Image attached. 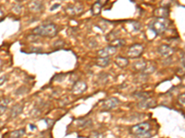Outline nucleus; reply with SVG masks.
Wrapping results in <instances>:
<instances>
[{"label":"nucleus","mask_w":185,"mask_h":138,"mask_svg":"<svg viewBox=\"0 0 185 138\" xmlns=\"http://www.w3.org/2000/svg\"><path fill=\"white\" fill-rule=\"evenodd\" d=\"M32 32L40 37L53 38L57 35V27L54 23H45L34 28Z\"/></svg>","instance_id":"1"},{"label":"nucleus","mask_w":185,"mask_h":138,"mask_svg":"<svg viewBox=\"0 0 185 138\" xmlns=\"http://www.w3.org/2000/svg\"><path fill=\"white\" fill-rule=\"evenodd\" d=\"M168 18H156L148 25L149 29L156 34H162L168 28Z\"/></svg>","instance_id":"2"},{"label":"nucleus","mask_w":185,"mask_h":138,"mask_svg":"<svg viewBox=\"0 0 185 138\" xmlns=\"http://www.w3.org/2000/svg\"><path fill=\"white\" fill-rule=\"evenodd\" d=\"M144 46L140 43H134L132 44V46L129 47L128 51H127V54H128V57L132 58V59H136V58H139L143 52H144Z\"/></svg>","instance_id":"3"},{"label":"nucleus","mask_w":185,"mask_h":138,"mask_svg":"<svg viewBox=\"0 0 185 138\" xmlns=\"http://www.w3.org/2000/svg\"><path fill=\"white\" fill-rule=\"evenodd\" d=\"M150 130H151V124L149 123H142V124H136V125L132 126V128H130V133L132 135L138 136V135H142V134L150 132Z\"/></svg>","instance_id":"4"},{"label":"nucleus","mask_w":185,"mask_h":138,"mask_svg":"<svg viewBox=\"0 0 185 138\" xmlns=\"http://www.w3.org/2000/svg\"><path fill=\"white\" fill-rule=\"evenodd\" d=\"M65 12L69 16H79L83 12V6L81 4L69 5L65 8Z\"/></svg>","instance_id":"5"},{"label":"nucleus","mask_w":185,"mask_h":138,"mask_svg":"<svg viewBox=\"0 0 185 138\" xmlns=\"http://www.w3.org/2000/svg\"><path fill=\"white\" fill-rule=\"evenodd\" d=\"M120 100L117 98H109L103 101L101 108L103 111H111V110L115 109L120 104Z\"/></svg>","instance_id":"6"},{"label":"nucleus","mask_w":185,"mask_h":138,"mask_svg":"<svg viewBox=\"0 0 185 138\" xmlns=\"http://www.w3.org/2000/svg\"><path fill=\"white\" fill-rule=\"evenodd\" d=\"M158 53L162 57H165V58L171 57V55L174 53V49L168 44H161L158 47Z\"/></svg>","instance_id":"7"},{"label":"nucleus","mask_w":185,"mask_h":138,"mask_svg":"<svg viewBox=\"0 0 185 138\" xmlns=\"http://www.w3.org/2000/svg\"><path fill=\"white\" fill-rule=\"evenodd\" d=\"M116 53H117V48L109 45V46H107V47L99 50L97 52V54L99 55V57H107V58H109L110 56L116 54Z\"/></svg>","instance_id":"8"},{"label":"nucleus","mask_w":185,"mask_h":138,"mask_svg":"<svg viewBox=\"0 0 185 138\" xmlns=\"http://www.w3.org/2000/svg\"><path fill=\"white\" fill-rule=\"evenodd\" d=\"M28 7L31 11L32 12H35V13H38V12H41L44 9V3L40 0H32L31 1V3H29L28 5Z\"/></svg>","instance_id":"9"},{"label":"nucleus","mask_w":185,"mask_h":138,"mask_svg":"<svg viewBox=\"0 0 185 138\" xmlns=\"http://www.w3.org/2000/svg\"><path fill=\"white\" fill-rule=\"evenodd\" d=\"M87 89V84L84 81H78L72 88V93L74 95H80L82 94Z\"/></svg>","instance_id":"10"},{"label":"nucleus","mask_w":185,"mask_h":138,"mask_svg":"<svg viewBox=\"0 0 185 138\" xmlns=\"http://www.w3.org/2000/svg\"><path fill=\"white\" fill-rule=\"evenodd\" d=\"M154 16L157 18H168L169 16H170V8L160 6V7L155 9Z\"/></svg>","instance_id":"11"},{"label":"nucleus","mask_w":185,"mask_h":138,"mask_svg":"<svg viewBox=\"0 0 185 138\" xmlns=\"http://www.w3.org/2000/svg\"><path fill=\"white\" fill-rule=\"evenodd\" d=\"M157 105V101L154 99H150V98H146L145 100H143L140 103H139V107L142 109H150L153 107H156Z\"/></svg>","instance_id":"12"},{"label":"nucleus","mask_w":185,"mask_h":138,"mask_svg":"<svg viewBox=\"0 0 185 138\" xmlns=\"http://www.w3.org/2000/svg\"><path fill=\"white\" fill-rule=\"evenodd\" d=\"M23 111V106L20 104H16L14 105L11 110H10V114H9V118L10 119H15L17 118Z\"/></svg>","instance_id":"13"},{"label":"nucleus","mask_w":185,"mask_h":138,"mask_svg":"<svg viewBox=\"0 0 185 138\" xmlns=\"http://www.w3.org/2000/svg\"><path fill=\"white\" fill-rule=\"evenodd\" d=\"M147 63L145 60H138L132 64V69L136 72H143L145 68Z\"/></svg>","instance_id":"14"},{"label":"nucleus","mask_w":185,"mask_h":138,"mask_svg":"<svg viewBox=\"0 0 185 138\" xmlns=\"http://www.w3.org/2000/svg\"><path fill=\"white\" fill-rule=\"evenodd\" d=\"M103 6H104V5L102 4V3H100L98 0L92 6V8H91V12H92V14L94 15V16H98V15H100V13H101V11H102V9H103Z\"/></svg>","instance_id":"15"},{"label":"nucleus","mask_w":185,"mask_h":138,"mask_svg":"<svg viewBox=\"0 0 185 138\" xmlns=\"http://www.w3.org/2000/svg\"><path fill=\"white\" fill-rule=\"evenodd\" d=\"M115 64L120 67V68H125L129 65V60L123 56H118L115 59Z\"/></svg>","instance_id":"16"},{"label":"nucleus","mask_w":185,"mask_h":138,"mask_svg":"<svg viewBox=\"0 0 185 138\" xmlns=\"http://www.w3.org/2000/svg\"><path fill=\"white\" fill-rule=\"evenodd\" d=\"M110 64V59L107 57H99L95 60V65L99 67H107Z\"/></svg>","instance_id":"17"},{"label":"nucleus","mask_w":185,"mask_h":138,"mask_svg":"<svg viewBox=\"0 0 185 138\" xmlns=\"http://www.w3.org/2000/svg\"><path fill=\"white\" fill-rule=\"evenodd\" d=\"M126 44L125 40L123 39H115L114 41H110V45L115 47V48H119V47H122Z\"/></svg>","instance_id":"18"},{"label":"nucleus","mask_w":185,"mask_h":138,"mask_svg":"<svg viewBox=\"0 0 185 138\" xmlns=\"http://www.w3.org/2000/svg\"><path fill=\"white\" fill-rule=\"evenodd\" d=\"M25 135V129H19L16 130L10 133V138H21Z\"/></svg>","instance_id":"19"},{"label":"nucleus","mask_w":185,"mask_h":138,"mask_svg":"<svg viewBox=\"0 0 185 138\" xmlns=\"http://www.w3.org/2000/svg\"><path fill=\"white\" fill-rule=\"evenodd\" d=\"M155 71H156V66H155L154 65L150 64V65H146V66H145V68L144 69L143 73H144L145 76H148V75L153 74Z\"/></svg>","instance_id":"20"},{"label":"nucleus","mask_w":185,"mask_h":138,"mask_svg":"<svg viewBox=\"0 0 185 138\" xmlns=\"http://www.w3.org/2000/svg\"><path fill=\"white\" fill-rule=\"evenodd\" d=\"M27 39H28L29 41L34 42V43H37V42H40V41H40V36H38V35H36V34H33V33H32L31 35L27 36Z\"/></svg>","instance_id":"21"},{"label":"nucleus","mask_w":185,"mask_h":138,"mask_svg":"<svg viewBox=\"0 0 185 138\" xmlns=\"http://www.w3.org/2000/svg\"><path fill=\"white\" fill-rule=\"evenodd\" d=\"M119 34H120V33H119L118 31H112V32H110L109 34L107 35V41L110 42V41H114L115 39H118Z\"/></svg>","instance_id":"22"},{"label":"nucleus","mask_w":185,"mask_h":138,"mask_svg":"<svg viewBox=\"0 0 185 138\" xmlns=\"http://www.w3.org/2000/svg\"><path fill=\"white\" fill-rule=\"evenodd\" d=\"M22 6L19 4V3H17L16 5H14L13 6H12V11L15 13V14H17V15H19V14H21V12H22Z\"/></svg>","instance_id":"23"},{"label":"nucleus","mask_w":185,"mask_h":138,"mask_svg":"<svg viewBox=\"0 0 185 138\" xmlns=\"http://www.w3.org/2000/svg\"><path fill=\"white\" fill-rule=\"evenodd\" d=\"M174 0H161L160 2V6L162 7H166V8H170L171 6V5L173 4Z\"/></svg>","instance_id":"24"},{"label":"nucleus","mask_w":185,"mask_h":138,"mask_svg":"<svg viewBox=\"0 0 185 138\" xmlns=\"http://www.w3.org/2000/svg\"><path fill=\"white\" fill-rule=\"evenodd\" d=\"M134 96H135V97H137V98H139V99L145 100V99L148 98V96H149V93H144V92H137V93H135V94H134Z\"/></svg>","instance_id":"25"},{"label":"nucleus","mask_w":185,"mask_h":138,"mask_svg":"<svg viewBox=\"0 0 185 138\" xmlns=\"http://www.w3.org/2000/svg\"><path fill=\"white\" fill-rule=\"evenodd\" d=\"M88 138H104V136L103 134L99 133V132H93Z\"/></svg>","instance_id":"26"},{"label":"nucleus","mask_w":185,"mask_h":138,"mask_svg":"<svg viewBox=\"0 0 185 138\" xmlns=\"http://www.w3.org/2000/svg\"><path fill=\"white\" fill-rule=\"evenodd\" d=\"M132 26L133 27V30L134 31H139L140 30V29H141V24L139 23V22H137V21H132Z\"/></svg>","instance_id":"27"},{"label":"nucleus","mask_w":185,"mask_h":138,"mask_svg":"<svg viewBox=\"0 0 185 138\" xmlns=\"http://www.w3.org/2000/svg\"><path fill=\"white\" fill-rule=\"evenodd\" d=\"M136 138H151L153 136L152 133L150 132H147V133H145V134H142V135H138V136H135Z\"/></svg>","instance_id":"28"},{"label":"nucleus","mask_w":185,"mask_h":138,"mask_svg":"<svg viewBox=\"0 0 185 138\" xmlns=\"http://www.w3.org/2000/svg\"><path fill=\"white\" fill-rule=\"evenodd\" d=\"M184 93H183L182 95H180L179 96V98H178V102H179V104L180 105H182V106H184L185 104V100H184Z\"/></svg>","instance_id":"29"},{"label":"nucleus","mask_w":185,"mask_h":138,"mask_svg":"<svg viewBox=\"0 0 185 138\" xmlns=\"http://www.w3.org/2000/svg\"><path fill=\"white\" fill-rule=\"evenodd\" d=\"M6 109H7V105H6V104H4V103H1V104H0V116L3 115V114L6 112Z\"/></svg>","instance_id":"30"},{"label":"nucleus","mask_w":185,"mask_h":138,"mask_svg":"<svg viewBox=\"0 0 185 138\" xmlns=\"http://www.w3.org/2000/svg\"><path fill=\"white\" fill-rule=\"evenodd\" d=\"M6 80H7V77H6V76H2V77H0V87H1L4 83H6Z\"/></svg>","instance_id":"31"},{"label":"nucleus","mask_w":185,"mask_h":138,"mask_svg":"<svg viewBox=\"0 0 185 138\" xmlns=\"http://www.w3.org/2000/svg\"><path fill=\"white\" fill-rule=\"evenodd\" d=\"M181 63H182V65H183V68L184 69V53H182V58H181Z\"/></svg>","instance_id":"32"},{"label":"nucleus","mask_w":185,"mask_h":138,"mask_svg":"<svg viewBox=\"0 0 185 138\" xmlns=\"http://www.w3.org/2000/svg\"><path fill=\"white\" fill-rule=\"evenodd\" d=\"M42 48L41 49H37V48H32L31 49V52H33V53H39V52H42Z\"/></svg>","instance_id":"33"},{"label":"nucleus","mask_w":185,"mask_h":138,"mask_svg":"<svg viewBox=\"0 0 185 138\" xmlns=\"http://www.w3.org/2000/svg\"><path fill=\"white\" fill-rule=\"evenodd\" d=\"M44 121L46 122V124H48V126H51V125L54 124V121H53V120H47V119H46V120H44Z\"/></svg>","instance_id":"34"},{"label":"nucleus","mask_w":185,"mask_h":138,"mask_svg":"<svg viewBox=\"0 0 185 138\" xmlns=\"http://www.w3.org/2000/svg\"><path fill=\"white\" fill-rule=\"evenodd\" d=\"M58 6H59V4H57V5H54V6H52V7L50 8V11H53V10L55 9V8H57Z\"/></svg>","instance_id":"35"},{"label":"nucleus","mask_w":185,"mask_h":138,"mask_svg":"<svg viewBox=\"0 0 185 138\" xmlns=\"http://www.w3.org/2000/svg\"><path fill=\"white\" fill-rule=\"evenodd\" d=\"M3 17H4V12H3V10L0 8V20H2V19L4 18Z\"/></svg>","instance_id":"36"},{"label":"nucleus","mask_w":185,"mask_h":138,"mask_svg":"<svg viewBox=\"0 0 185 138\" xmlns=\"http://www.w3.org/2000/svg\"><path fill=\"white\" fill-rule=\"evenodd\" d=\"M141 1L145 2V3H150V2H152V1H154V0H141Z\"/></svg>","instance_id":"37"},{"label":"nucleus","mask_w":185,"mask_h":138,"mask_svg":"<svg viewBox=\"0 0 185 138\" xmlns=\"http://www.w3.org/2000/svg\"><path fill=\"white\" fill-rule=\"evenodd\" d=\"M30 126H31V127H32V130H35V129H36V127H35V126H34V125H33V126H32V124H30Z\"/></svg>","instance_id":"38"},{"label":"nucleus","mask_w":185,"mask_h":138,"mask_svg":"<svg viewBox=\"0 0 185 138\" xmlns=\"http://www.w3.org/2000/svg\"><path fill=\"white\" fill-rule=\"evenodd\" d=\"M16 2H18V3H20V2H23V1H26V0H15Z\"/></svg>","instance_id":"39"},{"label":"nucleus","mask_w":185,"mask_h":138,"mask_svg":"<svg viewBox=\"0 0 185 138\" xmlns=\"http://www.w3.org/2000/svg\"><path fill=\"white\" fill-rule=\"evenodd\" d=\"M61 1H66V0H61Z\"/></svg>","instance_id":"40"}]
</instances>
